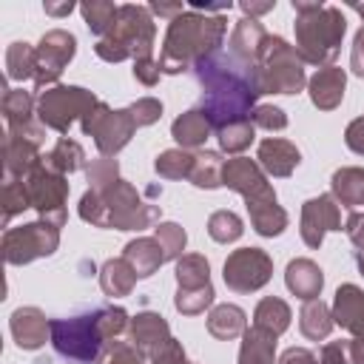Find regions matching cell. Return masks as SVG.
<instances>
[{
    "mask_svg": "<svg viewBox=\"0 0 364 364\" xmlns=\"http://www.w3.org/2000/svg\"><path fill=\"white\" fill-rule=\"evenodd\" d=\"M85 176H88L91 191H102V188H108L111 182L119 179V165H117L114 156H100L85 168Z\"/></svg>",
    "mask_w": 364,
    "mask_h": 364,
    "instance_id": "cell-45",
    "label": "cell"
},
{
    "mask_svg": "<svg viewBox=\"0 0 364 364\" xmlns=\"http://www.w3.org/2000/svg\"><path fill=\"white\" fill-rule=\"evenodd\" d=\"M40 159H43L40 145L6 131V136H3V171L9 179H23Z\"/></svg>",
    "mask_w": 364,
    "mask_h": 364,
    "instance_id": "cell-22",
    "label": "cell"
},
{
    "mask_svg": "<svg viewBox=\"0 0 364 364\" xmlns=\"http://www.w3.org/2000/svg\"><path fill=\"white\" fill-rule=\"evenodd\" d=\"M284 282H287V290L293 296H299L301 301H310V299H318V293L324 287V273L313 259L301 256V259H293L287 264Z\"/></svg>",
    "mask_w": 364,
    "mask_h": 364,
    "instance_id": "cell-23",
    "label": "cell"
},
{
    "mask_svg": "<svg viewBox=\"0 0 364 364\" xmlns=\"http://www.w3.org/2000/svg\"><path fill=\"white\" fill-rule=\"evenodd\" d=\"M222 185L245 196L250 225L259 236H279L287 228V210L279 205L276 191L267 182V173L259 168L256 159H247V156L225 159Z\"/></svg>",
    "mask_w": 364,
    "mask_h": 364,
    "instance_id": "cell-4",
    "label": "cell"
},
{
    "mask_svg": "<svg viewBox=\"0 0 364 364\" xmlns=\"http://www.w3.org/2000/svg\"><path fill=\"white\" fill-rule=\"evenodd\" d=\"M216 139H219V148L225 154H233L239 156L245 148H250V142L256 139V125L253 119H242V122H230L225 128L216 131Z\"/></svg>",
    "mask_w": 364,
    "mask_h": 364,
    "instance_id": "cell-39",
    "label": "cell"
},
{
    "mask_svg": "<svg viewBox=\"0 0 364 364\" xmlns=\"http://www.w3.org/2000/svg\"><path fill=\"white\" fill-rule=\"evenodd\" d=\"M97 102L100 100L94 97V91L57 82V85L37 94V119L57 134H68V128L77 119H82Z\"/></svg>",
    "mask_w": 364,
    "mask_h": 364,
    "instance_id": "cell-9",
    "label": "cell"
},
{
    "mask_svg": "<svg viewBox=\"0 0 364 364\" xmlns=\"http://www.w3.org/2000/svg\"><path fill=\"white\" fill-rule=\"evenodd\" d=\"M148 364H185V350H182V344L176 338H171Z\"/></svg>",
    "mask_w": 364,
    "mask_h": 364,
    "instance_id": "cell-51",
    "label": "cell"
},
{
    "mask_svg": "<svg viewBox=\"0 0 364 364\" xmlns=\"http://www.w3.org/2000/svg\"><path fill=\"white\" fill-rule=\"evenodd\" d=\"M228 34V20L222 14H199L185 9L179 17L168 23L162 51H159V71L162 74H179L202 63L205 57L216 54L222 40Z\"/></svg>",
    "mask_w": 364,
    "mask_h": 364,
    "instance_id": "cell-2",
    "label": "cell"
},
{
    "mask_svg": "<svg viewBox=\"0 0 364 364\" xmlns=\"http://www.w3.org/2000/svg\"><path fill=\"white\" fill-rule=\"evenodd\" d=\"M344 142H347V148H350L353 154L364 156V117H355V119L347 125V131H344Z\"/></svg>",
    "mask_w": 364,
    "mask_h": 364,
    "instance_id": "cell-50",
    "label": "cell"
},
{
    "mask_svg": "<svg viewBox=\"0 0 364 364\" xmlns=\"http://www.w3.org/2000/svg\"><path fill=\"white\" fill-rule=\"evenodd\" d=\"M80 128H82L85 136H94L100 156H117V154L131 142V136L136 134L139 125L134 122V117H131L128 108L114 111L111 105H105V102L100 100V102L80 119Z\"/></svg>",
    "mask_w": 364,
    "mask_h": 364,
    "instance_id": "cell-11",
    "label": "cell"
},
{
    "mask_svg": "<svg viewBox=\"0 0 364 364\" xmlns=\"http://www.w3.org/2000/svg\"><path fill=\"white\" fill-rule=\"evenodd\" d=\"M290 318H293L290 304L284 299H279V296H264L253 310V324L270 330L273 336H282L290 327Z\"/></svg>",
    "mask_w": 364,
    "mask_h": 364,
    "instance_id": "cell-32",
    "label": "cell"
},
{
    "mask_svg": "<svg viewBox=\"0 0 364 364\" xmlns=\"http://www.w3.org/2000/svg\"><path fill=\"white\" fill-rule=\"evenodd\" d=\"M296 11V51L301 63L327 68L338 57L347 20L341 9L324 6V3H307V0H293L290 3Z\"/></svg>",
    "mask_w": 364,
    "mask_h": 364,
    "instance_id": "cell-5",
    "label": "cell"
},
{
    "mask_svg": "<svg viewBox=\"0 0 364 364\" xmlns=\"http://www.w3.org/2000/svg\"><path fill=\"white\" fill-rule=\"evenodd\" d=\"M80 11H82V20H85V26L91 28V34L105 37V34L117 26L119 6H114L111 0H91V3H82Z\"/></svg>",
    "mask_w": 364,
    "mask_h": 364,
    "instance_id": "cell-38",
    "label": "cell"
},
{
    "mask_svg": "<svg viewBox=\"0 0 364 364\" xmlns=\"http://www.w3.org/2000/svg\"><path fill=\"white\" fill-rule=\"evenodd\" d=\"M344 230H347L350 242H353L358 250H364V210H353V213L347 216V222H344Z\"/></svg>",
    "mask_w": 364,
    "mask_h": 364,
    "instance_id": "cell-52",
    "label": "cell"
},
{
    "mask_svg": "<svg viewBox=\"0 0 364 364\" xmlns=\"http://www.w3.org/2000/svg\"><path fill=\"white\" fill-rule=\"evenodd\" d=\"M185 364H188V361H185Z\"/></svg>",
    "mask_w": 364,
    "mask_h": 364,
    "instance_id": "cell-61",
    "label": "cell"
},
{
    "mask_svg": "<svg viewBox=\"0 0 364 364\" xmlns=\"http://www.w3.org/2000/svg\"><path fill=\"white\" fill-rule=\"evenodd\" d=\"M347 347H350V361L364 364V338H347Z\"/></svg>",
    "mask_w": 364,
    "mask_h": 364,
    "instance_id": "cell-58",
    "label": "cell"
},
{
    "mask_svg": "<svg viewBox=\"0 0 364 364\" xmlns=\"http://www.w3.org/2000/svg\"><path fill=\"white\" fill-rule=\"evenodd\" d=\"M134 77L142 82V85H156L162 71H159V63L154 57H145V60H134Z\"/></svg>",
    "mask_w": 364,
    "mask_h": 364,
    "instance_id": "cell-49",
    "label": "cell"
},
{
    "mask_svg": "<svg viewBox=\"0 0 364 364\" xmlns=\"http://www.w3.org/2000/svg\"><path fill=\"white\" fill-rule=\"evenodd\" d=\"M171 338H173V336H171L168 321H165L159 313H154V310L136 313V316L131 318V324H128V341L142 353L145 361H151Z\"/></svg>",
    "mask_w": 364,
    "mask_h": 364,
    "instance_id": "cell-17",
    "label": "cell"
},
{
    "mask_svg": "<svg viewBox=\"0 0 364 364\" xmlns=\"http://www.w3.org/2000/svg\"><path fill=\"white\" fill-rule=\"evenodd\" d=\"M193 162H196V151L171 148V151H162V154L156 156L154 171H156L162 179H191Z\"/></svg>",
    "mask_w": 364,
    "mask_h": 364,
    "instance_id": "cell-37",
    "label": "cell"
},
{
    "mask_svg": "<svg viewBox=\"0 0 364 364\" xmlns=\"http://www.w3.org/2000/svg\"><path fill=\"white\" fill-rule=\"evenodd\" d=\"M318 364H353L347 341H327L318 350Z\"/></svg>",
    "mask_w": 364,
    "mask_h": 364,
    "instance_id": "cell-48",
    "label": "cell"
},
{
    "mask_svg": "<svg viewBox=\"0 0 364 364\" xmlns=\"http://www.w3.org/2000/svg\"><path fill=\"white\" fill-rule=\"evenodd\" d=\"M350 68L355 77H364V26L353 37V51H350Z\"/></svg>",
    "mask_w": 364,
    "mask_h": 364,
    "instance_id": "cell-53",
    "label": "cell"
},
{
    "mask_svg": "<svg viewBox=\"0 0 364 364\" xmlns=\"http://www.w3.org/2000/svg\"><path fill=\"white\" fill-rule=\"evenodd\" d=\"M43 159H46L48 168H54V171H60L65 176L74 173V171H80V168H85V151H82V145L77 139H68V136H60L54 142V148Z\"/></svg>",
    "mask_w": 364,
    "mask_h": 364,
    "instance_id": "cell-33",
    "label": "cell"
},
{
    "mask_svg": "<svg viewBox=\"0 0 364 364\" xmlns=\"http://www.w3.org/2000/svg\"><path fill=\"white\" fill-rule=\"evenodd\" d=\"M97 364H145V358H142V353L131 341L111 338V341L102 344Z\"/></svg>",
    "mask_w": 364,
    "mask_h": 364,
    "instance_id": "cell-44",
    "label": "cell"
},
{
    "mask_svg": "<svg viewBox=\"0 0 364 364\" xmlns=\"http://www.w3.org/2000/svg\"><path fill=\"white\" fill-rule=\"evenodd\" d=\"M355 264H358V273L364 276V250H355Z\"/></svg>",
    "mask_w": 364,
    "mask_h": 364,
    "instance_id": "cell-59",
    "label": "cell"
},
{
    "mask_svg": "<svg viewBox=\"0 0 364 364\" xmlns=\"http://www.w3.org/2000/svg\"><path fill=\"white\" fill-rule=\"evenodd\" d=\"M162 208L151 205L139 196V191L122 176L102 191H85L80 199V219L94 228L111 230H145L159 225Z\"/></svg>",
    "mask_w": 364,
    "mask_h": 364,
    "instance_id": "cell-3",
    "label": "cell"
},
{
    "mask_svg": "<svg viewBox=\"0 0 364 364\" xmlns=\"http://www.w3.org/2000/svg\"><path fill=\"white\" fill-rule=\"evenodd\" d=\"M23 182H26L31 208L40 213V219L48 222V225H54V228H63L65 219H68V210H65V202H68V179H65V173L48 168L46 159H40L23 176Z\"/></svg>",
    "mask_w": 364,
    "mask_h": 364,
    "instance_id": "cell-10",
    "label": "cell"
},
{
    "mask_svg": "<svg viewBox=\"0 0 364 364\" xmlns=\"http://www.w3.org/2000/svg\"><path fill=\"white\" fill-rule=\"evenodd\" d=\"M256 162L259 168L267 173V176H290L299 162H301V154L299 148L290 142V139H282V136H267L259 142V151H256Z\"/></svg>",
    "mask_w": 364,
    "mask_h": 364,
    "instance_id": "cell-19",
    "label": "cell"
},
{
    "mask_svg": "<svg viewBox=\"0 0 364 364\" xmlns=\"http://www.w3.org/2000/svg\"><path fill=\"white\" fill-rule=\"evenodd\" d=\"M26 208H31L28 191L23 179H3V225H9L17 213H23Z\"/></svg>",
    "mask_w": 364,
    "mask_h": 364,
    "instance_id": "cell-41",
    "label": "cell"
},
{
    "mask_svg": "<svg viewBox=\"0 0 364 364\" xmlns=\"http://www.w3.org/2000/svg\"><path fill=\"white\" fill-rule=\"evenodd\" d=\"M154 236H156V242L162 245L168 262H176L179 256H185L188 233L182 230V225H176V222H159V225L154 228Z\"/></svg>",
    "mask_w": 364,
    "mask_h": 364,
    "instance_id": "cell-42",
    "label": "cell"
},
{
    "mask_svg": "<svg viewBox=\"0 0 364 364\" xmlns=\"http://www.w3.org/2000/svg\"><path fill=\"white\" fill-rule=\"evenodd\" d=\"M222 168H225V159L219 151H196V162H193V171H191V182L196 188H222Z\"/></svg>",
    "mask_w": 364,
    "mask_h": 364,
    "instance_id": "cell-36",
    "label": "cell"
},
{
    "mask_svg": "<svg viewBox=\"0 0 364 364\" xmlns=\"http://www.w3.org/2000/svg\"><path fill=\"white\" fill-rule=\"evenodd\" d=\"M301 239L307 247H321L327 230H341V208L333 193H318L301 205Z\"/></svg>",
    "mask_w": 364,
    "mask_h": 364,
    "instance_id": "cell-15",
    "label": "cell"
},
{
    "mask_svg": "<svg viewBox=\"0 0 364 364\" xmlns=\"http://www.w3.org/2000/svg\"><path fill=\"white\" fill-rule=\"evenodd\" d=\"M267 37L270 34L264 31V26L259 20L242 17V20H236V26H233V31L228 37V54L239 65H245L247 71H253L259 65V57H262V48L267 43Z\"/></svg>",
    "mask_w": 364,
    "mask_h": 364,
    "instance_id": "cell-16",
    "label": "cell"
},
{
    "mask_svg": "<svg viewBox=\"0 0 364 364\" xmlns=\"http://www.w3.org/2000/svg\"><path fill=\"white\" fill-rule=\"evenodd\" d=\"M247 330V313L239 304H216L208 313V333L219 341H230L236 336H245Z\"/></svg>",
    "mask_w": 364,
    "mask_h": 364,
    "instance_id": "cell-26",
    "label": "cell"
},
{
    "mask_svg": "<svg viewBox=\"0 0 364 364\" xmlns=\"http://www.w3.org/2000/svg\"><path fill=\"white\" fill-rule=\"evenodd\" d=\"M193 74H196V82L202 85L199 108L210 119L213 131H219L230 122L250 119V114L256 108V97H259L253 71L239 65L230 54L216 51V54L205 57L202 63H196Z\"/></svg>",
    "mask_w": 364,
    "mask_h": 364,
    "instance_id": "cell-1",
    "label": "cell"
},
{
    "mask_svg": "<svg viewBox=\"0 0 364 364\" xmlns=\"http://www.w3.org/2000/svg\"><path fill=\"white\" fill-rule=\"evenodd\" d=\"M333 321L353 333V338H364V290L358 284H341L333 299Z\"/></svg>",
    "mask_w": 364,
    "mask_h": 364,
    "instance_id": "cell-21",
    "label": "cell"
},
{
    "mask_svg": "<svg viewBox=\"0 0 364 364\" xmlns=\"http://www.w3.org/2000/svg\"><path fill=\"white\" fill-rule=\"evenodd\" d=\"M353 9H355V11H358V14H361V20H364V6H361V3H355V6H353Z\"/></svg>",
    "mask_w": 364,
    "mask_h": 364,
    "instance_id": "cell-60",
    "label": "cell"
},
{
    "mask_svg": "<svg viewBox=\"0 0 364 364\" xmlns=\"http://www.w3.org/2000/svg\"><path fill=\"white\" fill-rule=\"evenodd\" d=\"M213 284L208 287H196V290H179L176 287V296H173V307L182 313V316H199L205 313V307L213 304Z\"/></svg>",
    "mask_w": 364,
    "mask_h": 364,
    "instance_id": "cell-43",
    "label": "cell"
},
{
    "mask_svg": "<svg viewBox=\"0 0 364 364\" xmlns=\"http://www.w3.org/2000/svg\"><path fill=\"white\" fill-rule=\"evenodd\" d=\"M51 344L65 358H74L82 364L97 361L105 344V336L100 327V310L74 316V318H51Z\"/></svg>",
    "mask_w": 364,
    "mask_h": 364,
    "instance_id": "cell-8",
    "label": "cell"
},
{
    "mask_svg": "<svg viewBox=\"0 0 364 364\" xmlns=\"http://www.w3.org/2000/svg\"><path fill=\"white\" fill-rule=\"evenodd\" d=\"M250 119L256 128H264V131H284L287 128V114L276 105H256Z\"/></svg>",
    "mask_w": 364,
    "mask_h": 364,
    "instance_id": "cell-47",
    "label": "cell"
},
{
    "mask_svg": "<svg viewBox=\"0 0 364 364\" xmlns=\"http://www.w3.org/2000/svg\"><path fill=\"white\" fill-rule=\"evenodd\" d=\"M208 233H210L213 242L228 245V242H236L245 233V225L233 210H213L208 216Z\"/></svg>",
    "mask_w": 364,
    "mask_h": 364,
    "instance_id": "cell-40",
    "label": "cell"
},
{
    "mask_svg": "<svg viewBox=\"0 0 364 364\" xmlns=\"http://www.w3.org/2000/svg\"><path fill=\"white\" fill-rule=\"evenodd\" d=\"M273 276V259L262 247H239L225 259L222 279L233 293H256Z\"/></svg>",
    "mask_w": 364,
    "mask_h": 364,
    "instance_id": "cell-13",
    "label": "cell"
},
{
    "mask_svg": "<svg viewBox=\"0 0 364 364\" xmlns=\"http://www.w3.org/2000/svg\"><path fill=\"white\" fill-rule=\"evenodd\" d=\"M9 327L20 350H40L46 338L51 341V321L40 307H17L9 318Z\"/></svg>",
    "mask_w": 364,
    "mask_h": 364,
    "instance_id": "cell-18",
    "label": "cell"
},
{
    "mask_svg": "<svg viewBox=\"0 0 364 364\" xmlns=\"http://www.w3.org/2000/svg\"><path fill=\"white\" fill-rule=\"evenodd\" d=\"M128 111H131L134 122H136L139 128H145V125H154V122L162 117V102H159L156 97H139L136 102L128 105Z\"/></svg>",
    "mask_w": 364,
    "mask_h": 364,
    "instance_id": "cell-46",
    "label": "cell"
},
{
    "mask_svg": "<svg viewBox=\"0 0 364 364\" xmlns=\"http://www.w3.org/2000/svg\"><path fill=\"white\" fill-rule=\"evenodd\" d=\"M57 247H60V228L43 219L20 228H9L3 233V256L9 264H28L34 259L51 256Z\"/></svg>",
    "mask_w": 364,
    "mask_h": 364,
    "instance_id": "cell-12",
    "label": "cell"
},
{
    "mask_svg": "<svg viewBox=\"0 0 364 364\" xmlns=\"http://www.w3.org/2000/svg\"><path fill=\"white\" fill-rule=\"evenodd\" d=\"M34 68H37V48L28 43H11L6 48V77L14 82H26L34 80Z\"/></svg>",
    "mask_w": 364,
    "mask_h": 364,
    "instance_id": "cell-35",
    "label": "cell"
},
{
    "mask_svg": "<svg viewBox=\"0 0 364 364\" xmlns=\"http://www.w3.org/2000/svg\"><path fill=\"white\" fill-rule=\"evenodd\" d=\"M34 97L23 88H6L3 91V117H6V131H20L34 122Z\"/></svg>",
    "mask_w": 364,
    "mask_h": 364,
    "instance_id": "cell-31",
    "label": "cell"
},
{
    "mask_svg": "<svg viewBox=\"0 0 364 364\" xmlns=\"http://www.w3.org/2000/svg\"><path fill=\"white\" fill-rule=\"evenodd\" d=\"M136 270L131 267V262L125 256H117V259H108L102 267H100V287L105 296L111 299H119V296H128L136 284Z\"/></svg>",
    "mask_w": 364,
    "mask_h": 364,
    "instance_id": "cell-27",
    "label": "cell"
},
{
    "mask_svg": "<svg viewBox=\"0 0 364 364\" xmlns=\"http://www.w3.org/2000/svg\"><path fill=\"white\" fill-rule=\"evenodd\" d=\"M176 284L179 290H196L210 284V264L202 253H185L176 259Z\"/></svg>",
    "mask_w": 364,
    "mask_h": 364,
    "instance_id": "cell-34",
    "label": "cell"
},
{
    "mask_svg": "<svg viewBox=\"0 0 364 364\" xmlns=\"http://www.w3.org/2000/svg\"><path fill=\"white\" fill-rule=\"evenodd\" d=\"M279 364H318V358L307 347H287L279 358Z\"/></svg>",
    "mask_w": 364,
    "mask_h": 364,
    "instance_id": "cell-54",
    "label": "cell"
},
{
    "mask_svg": "<svg viewBox=\"0 0 364 364\" xmlns=\"http://www.w3.org/2000/svg\"><path fill=\"white\" fill-rule=\"evenodd\" d=\"M239 9L245 11V17H259V14H267V11H273L276 9V0H264V3H253V0H242L239 3Z\"/></svg>",
    "mask_w": 364,
    "mask_h": 364,
    "instance_id": "cell-55",
    "label": "cell"
},
{
    "mask_svg": "<svg viewBox=\"0 0 364 364\" xmlns=\"http://www.w3.org/2000/svg\"><path fill=\"white\" fill-rule=\"evenodd\" d=\"M43 9H46V14H51V17H65V14H71L74 11V3H43Z\"/></svg>",
    "mask_w": 364,
    "mask_h": 364,
    "instance_id": "cell-57",
    "label": "cell"
},
{
    "mask_svg": "<svg viewBox=\"0 0 364 364\" xmlns=\"http://www.w3.org/2000/svg\"><path fill=\"white\" fill-rule=\"evenodd\" d=\"M122 256L131 262V267L136 270L139 279L154 276V273L168 262L162 245L156 242V236H136V239H131V242L122 247Z\"/></svg>",
    "mask_w": 364,
    "mask_h": 364,
    "instance_id": "cell-25",
    "label": "cell"
},
{
    "mask_svg": "<svg viewBox=\"0 0 364 364\" xmlns=\"http://www.w3.org/2000/svg\"><path fill=\"white\" fill-rule=\"evenodd\" d=\"M148 9H151L154 14H159V17H168V20H173V17H179V14L185 11L182 3H151Z\"/></svg>",
    "mask_w": 364,
    "mask_h": 364,
    "instance_id": "cell-56",
    "label": "cell"
},
{
    "mask_svg": "<svg viewBox=\"0 0 364 364\" xmlns=\"http://www.w3.org/2000/svg\"><path fill=\"white\" fill-rule=\"evenodd\" d=\"M154 40H156V26L151 20V9L125 3L119 6L117 26L97 40L94 51L105 63H122L128 57L145 60V57H154Z\"/></svg>",
    "mask_w": 364,
    "mask_h": 364,
    "instance_id": "cell-6",
    "label": "cell"
},
{
    "mask_svg": "<svg viewBox=\"0 0 364 364\" xmlns=\"http://www.w3.org/2000/svg\"><path fill=\"white\" fill-rule=\"evenodd\" d=\"M210 134H213V125H210V119L205 117L202 108H191V111L179 114V117L173 119V125H171V136H173V139L179 142V148H185V151L202 148Z\"/></svg>",
    "mask_w": 364,
    "mask_h": 364,
    "instance_id": "cell-24",
    "label": "cell"
},
{
    "mask_svg": "<svg viewBox=\"0 0 364 364\" xmlns=\"http://www.w3.org/2000/svg\"><path fill=\"white\" fill-rule=\"evenodd\" d=\"M34 48H37L34 85H37V91H46V88L57 85L60 74L65 71V65L77 54V37L65 28H51L40 37V43Z\"/></svg>",
    "mask_w": 364,
    "mask_h": 364,
    "instance_id": "cell-14",
    "label": "cell"
},
{
    "mask_svg": "<svg viewBox=\"0 0 364 364\" xmlns=\"http://www.w3.org/2000/svg\"><path fill=\"white\" fill-rule=\"evenodd\" d=\"M344 88H347V74L344 68L338 65H327V68H318L310 80H307V91H310V100L318 111H333L341 105L344 100Z\"/></svg>",
    "mask_w": 364,
    "mask_h": 364,
    "instance_id": "cell-20",
    "label": "cell"
},
{
    "mask_svg": "<svg viewBox=\"0 0 364 364\" xmlns=\"http://www.w3.org/2000/svg\"><path fill=\"white\" fill-rule=\"evenodd\" d=\"M253 77H256L259 94H299L307 82L304 63L296 46H290L284 37H276V34L267 37L259 65L253 68Z\"/></svg>",
    "mask_w": 364,
    "mask_h": 364,
    "instance_id": "cell-7",
    "label": "cell"
},
{
    "mask_svg": "<svg viewBox=\"0 0 364 364\" xmlns=\"http://www.w3.org/2000/svg\"><path fill=\"white\" fill-rule=\"evenodd\" d=\"M333 327H336V321H333V310H330L321 299H310V301L301 304V310H299V330H301L304 338H310V341H321V338L330 336Z\"/></svg>",
    "mask_w": 364,
    "mask_h": 364,
    "instance_id": "cell-29",
    "label": "cell"
},
{
    "mask_svg": "<svg viewBox=\"0 0 364 364\" xmlns=\"http://www.w3.org/2000/svg\"><path fill=\"white\" fill-rule=\"evenodd\" d=\"M330 191H333L336 202L344 208L364 205V168H355V165L338 168L330 179Z\"/></svg>",
    "mask_w": 364,
    "mask_h": 364,
    "instance_id": "cell-30",
    "label": "cell"
},
{
    "mask_svg": "<svg viewBox=\"0 0 364 364\" xmlns=\"http://www.w3.org/2000/svg\"><path fill=\"white\" fill-rule=\"evenodd\" d=\"M276 338L270 330L264 327H247L242 336V347H239V364H273L276 358Z\"/></svg>",
    "mask_w": 364,
    "mask_h": 364,
    "instance_id": "cell-28",
    "label": "cell"
}]
</instances>
